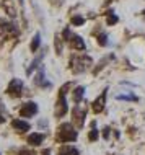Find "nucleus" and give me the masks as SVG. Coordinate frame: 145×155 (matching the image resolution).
Instances as JSON below:
<instances>
[{
    "label": "nucleus",
    "instance_id": "1",
    "mask_svg": "<svg viewBox=\"0 0 145 155\" xmlns=\"http://www.w3.org/2000/svg\"><path fill=\"white\" fill-rule=\"evenodd\" d=\"M59 139L64 142H73L77 140V129L72 127V124L65 123L60 126V134H59Z\"/></svg>",
    "mask_w": 145,
    "mask_h": 155
},
{
    "label": "nucleus",
    "instance_id": "2",
    "mask_svg": "<svg viewBox=\"0 0 145 155\" xmlns=\"http://www.w3.org/2000/svg\"><path fill=\"white\" fill-rule=\"evenodd\" d=\"M36 113H38V104L33 103V101L24 103L21 106V110H20V114H21L23 118H31V116L36 114Z\"/></svg>",
    "mask_w": 145,
    "mask_h": 155
},
{
    "label": "nucleus",
    "instance_id": "3",
    "mask_svg": "<svg viewBox=\"0 0 145 155\" xmlns=\"http://www.w3.org/2000/svg\"><path fill=\"white\" fill-rule=\"evenodd\" d=\"M23 91V82L20 80V78H13V80L10 82V85H8V95L11 96H20Z\"/></svg>",
    "mask_w": 145,
    "mask_h": 155
},
{
    "label": "nucleus",
    "instance_id": "4",
    "mask_svg": "<svg viewBox=\"0 0 145 155\" xmlns=\"http://www.w3.org/2000/svg\"><path fill=\"white\" fill-rule=\"evenodd\" d=\"M92 64V59L90 57H83V59H77V64L73 62V72H77V74H80V72H83V70L88 69V65Z\"/></svg>",
    "mask_w": 145,
    "mask_h": 155
},
{
    "label": "nucleus",
    "instance_id": "5",
    "mask_svg": "<svg viewBox=\"0 0 145 155\" xmlns=\"http://www.w3.org/2000/svg\"><path fill=\"white\" fill-rule=\"evenodd\" d=\"M105 103H106V91H103V93L99 95L98 98L93 101L92 110H93L95 113H101V111H103V108H105Z\"/></svg>",
    "mask_w": 145,
    "mask_h": 155
},
{
    "label": "nucleus",
    "instance_id": "6",
    "mask_svg": "<svg viewBox=\"0 0 145 155\" xmlns=\"http://www.w3.org/2000/svg\"><path fill=\"white\" fill-rule=\"evenodd\" d=\"M73 121H75L77 127H82L83 126V121H85V110L80 106H77L73 110Z\"/></svg>",
    "mask_w": 145,
    "mask_h": 155
},
{
    "label": "nucleus",
    "instance_id": "7",
    "mask_svg": "<svg viewBox=\"0 0 145 155\" xmlns=\"http://www.w3.org/2000/svg\"><path fill=\"white\" fill-rule=\"evenodd\" d=\"M67 110H69V106H67V101H65V96H59V103H57V108H56V116L62 118L67 113Z\"/></svg>",
    "mask_w": 145,
    "mask_h": 155
},
{
    "label": "nucleus",
    "instance_id": "8",
    "mask_svg": "<svg viewBox=\"0 0 145 155\" xmlns=\"http://www.w3.org/2000/svg\"><path fill=\"white\" fill-rule=\"evenodd\" d=\"M43 140H44V134L34 132V134H30V136H28V144H31V145H39Z\"/></svg>",
    "mask_w": 145,
    "mask_h": 155
},
{
    "label": "nucleus",
    "instance_id": "9",
    "mask_svg": "<svg viewBox=\"0 0 145 155\" xmlns=\"http://www.w3.org/2000/svg\"><path fill=\"white\" fill-rule=\"evenodd\" d=\"M11 126H13L16 131H30V124L26 121H21V119H13L11 121Z\"/></svg>",
    "mask_w": 145,
    "mask_h": 155
},
{
    "label": "nucleus",
    "instance_id": "10",
    "mask_svg": "<svg viewBox=\"0 0 145 155\" xmlns=\"http://www.w3.org/2000/svg\"><path fill=\"white\" fill-rule=\"evenodd\" d=\"M70 41H72V46L77 49V51H83L85 49V43H83V39H82L80 36H72Z\"/></svg>",
    "mask_w": 145,
    "mask_h": 155
},
{
    "label": "nucleus",
    "instance_id": "11",
    "mask_svg": "<svg viewBox=\"0 0 145 155\" xmlns=\"http://www.w3.org/2000/svg\"><path fill=\"white\" fill-rule=\"evenodd\" d=\"M59 155H78V150L75 147H72V145H65L64 149H60Z\"/></svg>",
    "mask_w": 145,
    "mask_h": 155
},
{
    "label": "nucleus",
    "instance_id": "12",
    "mask_svg": "<svg viewBox=\"0 0 145 155\" xmlns=\"http://www.w3.org/2000/svg\"><path fill=\"white\" fill-rule=\"evenodd\" d=\"M39 46H41V35H39V33H36V35L33 36V41H31V51L36 52Z\"/></svg>",
    "mask_w": 145,
    "mask_h": 155
},
{
    "label": "nucleus",
    "instance_id": "13",
    "mask_svg": "<svg viewBox=\"0 0 145 155\" xmlns=\"http://www.w3.org/2000/svg\"><path fill=\"white\" fill-rule=\"evenodd\" d=\"M83 93H85V88H83V87H78V88H75V90H73V100L78 103L82 98H83Z\"/></svg>",
    "mask_w": 145,
    "mask_h": 155
},
{
    "label": "nucleus",
    "instance_id": "14",
    "mask_svg": "<svg viewBox=\"0 0 145 155\" xmlns=\"http://www.w3.org/2000/svg\"><path fill=\"white\" fill-rule=\"evenodd\" d=\"M43 57H44V52H41V54H39V57H38V59H34V61H33V64H31V67H30V69H28V74H31V72H33V70H34V69H36V67H38V65H39V62H41V59H43Z\"/></svg>",
    "mask_w": 145,
    "mask_h": 155
},
{
    "label": "nucleus",
    "instance_id": "15",
    "mask_svg": "<svg viewBox=\"0 0 145 155\" xmlns=\"http://www.w3.org/2000/svg\"><path fill=\"white\" fill-rule=\"evenodd\" d=\"M83 23H85V18H83V16H80V15H75L72 18V25H73V26H82Z\"/></svg>",
    "mask_w": 145,
    "mask_h": 155
},
{
    "label": "nucleus",
    "instance_id": "16",
    "mask_svg": "<svg viewBox=\"0 0 145 155\" xmlns=\"http://www.w3.org/2000/svg\"><path fill=\"white\" fill-rule=\"evenodd\" d=\"M106 23L109 25V26H111V25H116V23H118V16H116L113 12H108V20H106Z\"/></svg>",
    "mask_w": 145,
    "mask_h": 155
},
{
    "label": "nucleus",
    "instance_id": "17",
    "mask_svg": "<svg viewBox=\"0 0 145 155\" xmlns=\"http://www.w3.org/2000/svg\"><path fill=\"white\" fill-rule=\"evenodd\" d=\"M116 98L118 100H130V101H137V96L132 95V93H129V95H118Z\"/></svg>",
    "mask_w": 145,
    "mask_h": 155
},
{
    "label": "nucleus",
    "instance_id": "18",
    "mask_svg": "<svg viewBox=\"0 0 145 155\" xmlns=\"http://www.w3.org/2000/svg\"><path fill=\"white\" fill-rule=\"evenodd\" d=\"M60 38L59 36H56V51H57V54H60L62 52V46H60Z\"/></svg>",
    "mask_w": 145,
    "mask_h": 155
},
{
    "label": "nucleus",
    "instance_id": "19",
    "mask_svg": "<svg viewBox=\"0 0 145 155\" xmlns=\"http://www.w3.org/2000/svg\"><path fill=\"white\" fill-rule=\"evenodd\" d=\"M98 41H99V44H101V46H106L108 44V36L106 35H99L98 36Z\"/></svg>",
    "mask_w": 145,
    "mask_h": 155
},
{
    "label": "nucleus",
    "instance_id": "20",
    "mask_svg": "<svg viewBox=\"0 0 145 155\" xmlns=\"http://www.w3.org/2000/svg\"><path fill=\"white\" fill-rule=\"evenodd\" d=\"M88 139H90V140H96V139H98V131H96V129H93V131L90 132Z\"/></svg>",
    "mask_w": 145,
    "mask_h": 155
},
{
    "label": "nucleus",
    "instance_id": "21",
    "mask_svg": "<svg viewBox=\"0 0 145 155\" xmlns=\"http://www.w3.org/2000/svg\"><path fill=\"white\" fill-rule=\"evenodd\" d=\"M51 2L54 3V5H57V7H59V5H60V3H62V2H64V0H51Z\"/></svg>",
    "mask_w": 145,
    "mask_h": 155
},
{
    "label": "nucleus",
    "instance_id": "22",
    "mask_svg": "<svg viewBox=\"0 0 145 155\" xmlns=\"http://www.w3.org/2000/svg\"><path fill=\"white\" fill-rule=\"evenodd\" d=\"M21 155H34V153H33V152H28V150H23Z\"/></svg>",
    "mask_w": 145,
    "mask_h": 155
},
{
    "label": "nucleus",
    "instance_id": "23",
    "mask_svg": "<svg viewBox=\"0 0 145 155\" xmlns=\"http://www.w3.org/2000/svg\"><path fill=\"white\" fill-rule=\"evenodd\" d=\"M142 15H143V16H145V10H143V12H142Z\"/></svg>",
    "mask_w": 145,
    "mask_h": 155
},
{
    "label": "nucleus",
    "instance_id": "24",
    "mask_svg": "<svg viewBox=\"0 0 145 155\" xmlns=\"http://www.w3.org/2000/svg\"><path fill=\"white\" fill-rule=\"evenodd\" d=\"M18 2H20V3H23V0H18Z\"/></svg>",
    "mask_w": 145,
    "mask_h": 155
}]
</instances>
